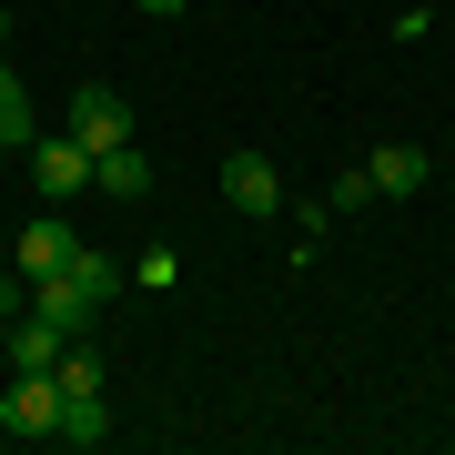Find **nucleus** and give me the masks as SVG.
Wrapping results in <instances>:
<instances>
[{
    "mask_svg": "<svg viewBox=\"0 0 455 455\" xmlns=\"http://www.w3.org/2000/svg\"><path fill=\"white\" fill-rule=\"evenodd\" d=\"M172 274H182V253H163V243L132 263V283H142V293H172Z\"/></svg>",
    "mask_w": 455,
    "mask_h": 455,
    "instance_id": "12",
    "label": "nucleus"
},
{
    "mask_svg": "<svg viewBox=\"0 0 455 455\" xmlns=\"http://www.w3.org/2000/svg\"><path fill=\"white\" fill-rule=\"evenodd\" d=\"M0 41H11V11H0Z\"/></svg>",
    "mask_w": 455,
    "mask_h": 455,
    "instance_id": "16",
    "label": "nucleus"
},
{
    "mask_svg": "<svg viewBox=\"0 0 455 455\" xmlns=\"http://www.w3.org/2000/svg\"><path fill=\"white\" fill-rule=\"evenodd\" d=\"M0 435H61V374H11L0 385Z\"/></svg>",
    "mask_w": 455,
    "mask_h": 455,
    "instance_id": "4",
    "label": "nucleus"
},
{
    "mask_svg": "<svg viewBox=\"0 0 455 455\" xmlns=\"http://www.w3.org/2000/svg\"><path fill=\"white\" fill-rule=\"evenodd\" d=\"M364 172H374V193H385V203H405V193H425V142H385Z\"/></svg>",
    "mask_w": 455,
    "mask_h": 455,
    "instance_id": "8",
    "label": "nucleus"
},
{
    "mask_svg": "<svg viewBox=\"0 0 455 455\" xmlns=\"http://www.w3.org/2000/svg\"><path fill=\"white\" fill-rule=\"evenodd\" d=\"M112 435V405L101 395H61V445H101Z\"/></svg>",
    "mask_w": 455,
    "mask_h": 455,
    "instance_id": "11",
    "label": "nucleus"
},
{
    "mask_svg": "<svg viewBox=\"0 0 455 455\" xmlns=\"http://www.w3.org/2000/svg\"><path fill=\"white\" fill-rule=\"evenodd\" d=\"M31 182H41V203L92 193V142H82V132H41V142H31Z\"/></svg>",
    "mask_w": 455,
    "mask_h": 455,
    "instance_id": "3",
    "label": "nucleus"
},
{
    "mask_svg": "<svg viewBox=\"0 0 455 455\" xmlns=\"http://www.w3.org/2000/svg\"><path fill=\"white\" fill-rule=\"evenodd\" d=\"M324 203H334V212H364V203H374V172H364V163H355V172H334V193H324Z\"/></svg>",
    "mask_w": 455,
    "mask_h": 455,
    "instance_id": "13",
    "label": "nucleus"
},
{
    "mask_svg": "<svg viewBox=\"0 0 455 455\" xmlns=\"http://www.w3.org/2000/svg\"><path fill=\"white\" fill-rule=\"evenodd\" d=\"M0 142H11V152H31V142H41V122H31V92L11 82V61H0Z\"/></svg>",
    "mask_w": 455,
    "mask_h": 455,
    "instance_id": "10",
    "label": "nucleus"
},
{
    "mask_svg": "<svg viewBox=\"0 0 455 455\" xmlns=\"http://www.w3.org/2000/svg\"><path fill=\"white\" fill-rule=\"evenodd\" d=\"M0 355H11V314H0Z\"/></svg>",
    "mask_w": 455,
    "mask_h": 455,
    "instance_id": "15",
    "label": "nucleus"
},
{
    "mask_svg": "<svg viewBox=\"0 0 455 455\" xmlns=\"http://www.w3.org/2000/svg\"><path fill=\"white\" fill-rule=\"evenodd\" d=\"M11 263H20V274H31V283H41V274H71V263H82V233L61 223V203H41L31 223H20V243H11Z\"/></svg>",
    "mask_w": 455,
    "mask_h": 455,
    "instance_id": "2",
    "label": "nucleus"
},
{
    "mask_svg": "<svg viewBox=\"0 0 455 455\" xmlns=\"http://www.w3.org/2000/svg\"><path fill=\"white\" fill-rule=\"evenodd\" d=\"M132 11H152V20H172V11H182V0H132Z\"/></svg>",
    "mask_w": 455,
    "mask_h": 455,
    "instance_id": "14",
    "label": "nucleus"
},
{
    "mask_svg": "<svg viewBox=\"0 0 455 455\" xmlns=\"http://www.w3.org/2000/svg\"><path fill=\"white\" fill-rule=\"evenodd\" d=\"M223 203L233 212H283V172L263 163V152H233L223 163Z\"/></svg>",
    "mask_w": 455,
    "mask_h": 455,
    "instance_id": "6",
    "label": "nucleus"
},
{
    "mask_svg": "<svg viewBox=\"0 0 455 455\" xmlns=\"http://www.w3.org/2000/svg\"><path fill=\"white\" fill-rule=\"evenodd\" d=\"M92 193H112V203H142V193H152V163H142V142L101 152V163H92Z\"/></svg>",
    "mask_w": 455,
    "mask_h": 455,
    "instance_id": "7",
    "label": "nucleus"
},
{
    "mask_svg": "<svg viewBox=\"0 0 455 455\" xmlns=\"http://www.w3.org/2000/svg\"><path fill=\"white\" fill-rule=\"evenodd\" d=\"M61 132H82V142H92V163H101V152H122L132 142V101L112 92V82H82V92H71V122Z\"/></svg>",
    "mask_w": 455,
    "mask_h": 455,
    "instance_id": "5",
    "label": "nucleus"
},
{
    "mask_svg": "<svg viewBox=\"0 0 455 455\" xmlns=\"http://www.w3.org/2000/svg\"><path fill=\"white\" fill-rule=\"evenodd\" d=\"M112 304H122V263L92 253V243H82V263H71V274H41V283H31V314H41L51 334H71V344H82Z\"/></svg>",
    "mask_w": 455,
    "mask_h": 455,
    "instance_id": "1",
    "label": "nucleus"
},
{
    "mask_svg": "<svg viewBox=\"0 0 455 455\" xmlns=\"http://www.w3.org/2000/svg\"><path fill=\"white\" fill-rule=\"evenodd\" d=\"M61 344H71V334H51L41 314H20V324H11V374H51V364H61Z\"/></svg>",
    "mask_w": 455,
    "mask_h": 455,
    "instance_id": "9",
    "label": "nucleus"
}]
</instances>
